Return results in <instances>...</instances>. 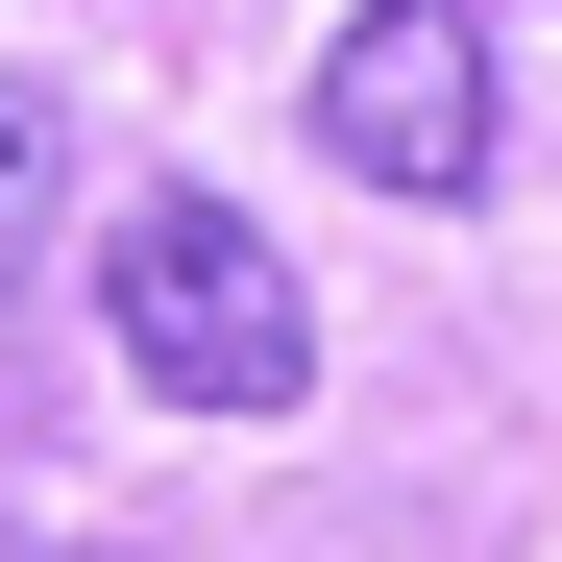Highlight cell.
<instances>
[{"instance_id": "6da1fadb", "label": "cell", "mask_w": 562, "mask_h": 562, "mask_svg": "<svg viewBox=\"0 0 562 562\" xmlns=\"http://www.w3.org/2000/svg\"><path fill=\"white\" fill-rule=\"evenodd\" d=\"M99 318H123V367L171 416H294L318 392V294H294V245H269L245 196H123Z\"/></svg>"}, {"instance_id": "7a4b0ae2", "label": "cell", "mask_w": 562, "mask_h": 562, "mask_svg": "<svg viewBox=\"0 0 562 562\" xmlns=\"http://www.w3.org/2000/svg\"><path fill=\"white\" fill-rule=\"evenodd\" d=\"M318 147L367 196H490V0H367L318 49Z\"/></svg>"}, {"instance_id": "3957f363", "label": "cell", "mask_w": 562, "mask_h": 562, "mask_svg": "<svg viewBox=\"0 0 562 562\" xmlns=\"http://www.w3.org/2000/svg\"><path fill=\"white\" fill-rule=\"evenodd\" d=\"M49 171H74V99H25V74H0V294L49 269Z\"/></svg>"}, {"instance_id": "277c9868", "label": "cell", "mask_w": 562, "mask_h": 562, "mask_svg": "<svg viewBox=\"0 0 562 562\" xmlns=\"http://www.w3.org/2000/svg\"><path fill=\"white\" fill-rule=\"evenodd\" d=\"M0 562H25V538H0Z\"/></svg>"}]
</instances>
